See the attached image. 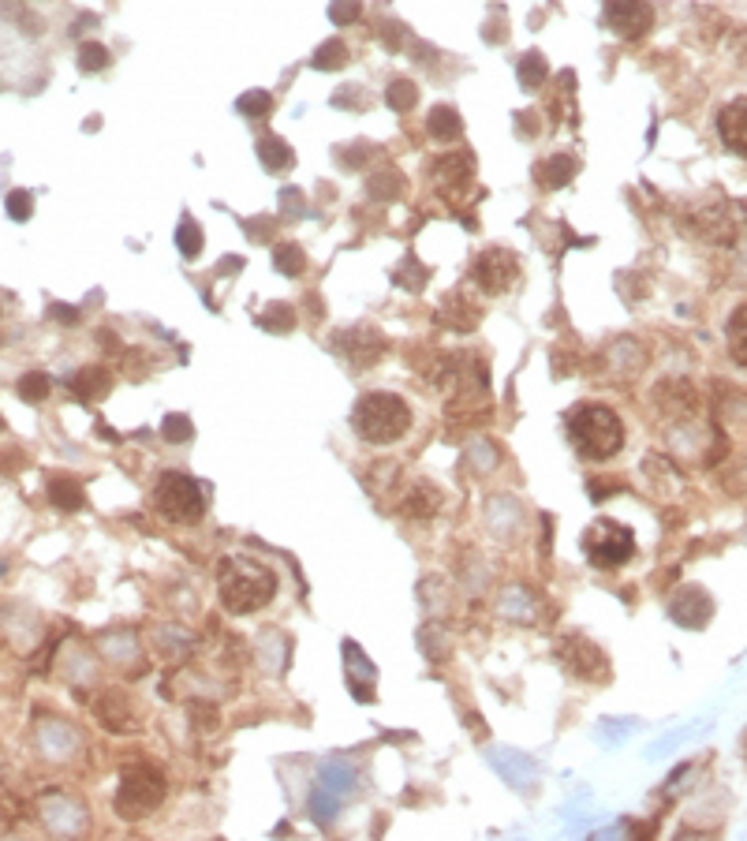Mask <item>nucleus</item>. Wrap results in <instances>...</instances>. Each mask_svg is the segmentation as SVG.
<instances>
[{
  "mask_svg": "<svg viewBox=\"0 0 747 841\" xmlns=\"http://www.w3.org/2000/svg\"><path fill=\"white\" fill-rule=\"evenodd\" d=\"M568 438L579 457L602 464L624 449V423L606 404H579L576 412L568 415Z\"/></svg>",
  "mask_w": 747,
  "mask_h": 841,
  "instance_id": "1",
  "label": "nucleus"
},
{
  "mask_svg": "<svg viewBox=\"0 0 747 841\" xmlns=\"http://www.w3.org/2000/svg\"><path fill=\"white\" fill-rule=\"evenodd\" d=\"M217 595H221V606L228 613H254L277 595V576L258 561L228 557V561H221Z\"/></svg>",
  "mask_w": 747,
  "mask_h": 841,
  "instance_id": "2",
  "label": "nucleus"
},
{
  "mask_svg": "<svg viewBox=\"0 0 747 841\" xmlns=\"http://www.w3.org/2000/svg\"><path fill=\"white\" fill-rule=\"evenodd\" d=\"M352 427L363 442L393 445L408 434L411 408L404 404V397H396V393H367V397L355 404Z\"/></svg>",
  "mask_w": 747,
  "mask_h": 841,
  "instance_id": "3",
  "label": "nucleus"
},
{
  "mask_svg": "<svg viewBox=\"0 0 747 841\" xmlns=\"http://www.w3.org/2000/svg\"><path fill=\"white\" fill-rule=\"evenodd\" d=\"M583 554L594 569H621L624 561L635 557V535L628 524L621 520H594L591 528L583 531Z\"/></svg>",
  "mask_w": 747,
  "mask_h": 841,
  "instance_id": "4",
  "label": "nucleus"
},
{
  "mask_svg": "<svg viewBox=\"0 0 747 841\" xmlns=\"http://www.w3.org/2000/svg\"><path fill=\"white\" fill-rule=\"evenodd\" d=\"M154 509L169 524H198L206 513V498L195 479H187L180 471H165L154 486Z\"/></svg>",
  "mask_w": 747,
  "mask_h": 841,
  "instance_id": "5",
  "label": "nucleus"
},
{
  "mask_svg": "<svg viewBox=\"0 0 747 841\" xmlns=\"http://www.w3.org/2000/svg\"><path fill=\"white\" fill-rule=\"evenodd\" d=\"M161 800H165V778H161V770L146 767V763L124 770L120 793H116V808H120L124 819H142V815H150Z\"/></svg>",
  "mask_w": 747,
  "mask_h": 841,
  "instance_id": "6",
  "label": "nucleus"
},
{
  "mask_svg": "<svg viewBox=\"0 0 747 841\" xmlns=\"http://www.w3.org/2000/svg\"><path fill=\"white\" fill-rule=\"evenodd\" d=\"M471 277L479 281V288L486 296H501V292H508V288L516 285V277H520V258L512 255V251H505V247H490V251H482V255L475 258Z\"/></svg>",
  "mask_w": 747,
  "mask_h": 841,
  "instance_id": "7",
  "label": "nucleus"
},
{
  "mask_svg": "<svg viewBox=\"0 0 747 841\" xmlns=\"http://www.w3.org/2000/svg\"><path fill=\"white\" fill-rule=\"evenodd\" d=\"M606 23L621 38H643L654 23L650 0H606Z\"/></svg>",
  "mask_w": 747,
  "mask_h": 841,
  "instance_id": "8",
  "label": "nucleus"
},
{
  "mask_svg": "<svg viewBox=\"0 0 747 841\" xmlns=\"http://www.w3.org/2000/svg\"><path fill=\"white\" fill-rule=\"evenodd\" d=\"M561 662L576 677H583V681H602V677H609L606 655L591 640H583V636H572V640L561 643Z\"/></svg>",
  "mask_w": 747,
  "mask_h": 841,
  "instance_id": "9",
  "label": "nucleus"
},
{
  "mask_svg": "<svg viewBox=\"0 0 747 841\" xmlns=\"http://www.w3.org/2000/svg\"><path fill=\"white\" fill-rule=\"evenodd\" d=\"M669 613H673V621H677L680 628H703L706 621H710V613H714V602H710V595H706L703 587H680L677 595H673V602H669Z\"/></svg>",
  "mask_w": 747,
  "mask_h": 841,
  "instance_id": "10",
  "label": "nucleus"
},
{
  "mask_svg": "<svg viewBox=\"0 0 747 841\" xmlns=\"http://www.w3.org/2000/svg\"><path fill=\"white\" fill-rule=\"evenodd\" d=\"M718 135H721V143H725V150L747 157V98H736L721 109Z\"/></svg>",
  "mask_w": 747,
  "mask_h": 841,
  "instance_id": "11",
  "label": "nucleus"
},
{
  "mask_svg": "<svg viewBox=\"0 0 747 841\" xmlns=\"http://www.w3.org/2000/svg\"><path fill=\"white\" fill-rule=\"evenodd\" d=\"M45 490H49L53 509H60V513H79L83 509V486L75 483L71 475H49Z\"/></svg>",
  "mask_w": 747,
  "mask_h": 841,
  "instance_id": "12",
  "label": "nucleus"
},
{
  "mask_svg": "<svg viewBox=\"0 0 747 841\" xmlns=\"http://www.w3.org/2000/svg\"><path fill=\"white\" fill-rule=\"evenodd\" d=\"M426 128H430V135H434V139H441V143H452V139H460V135H464V120H460V113H456L452 105H437V109H430V120H426Z\"/></svg>",
  "mask_w": 747,
  "mask_h": 841,
  "instance_id": "13",
  "label": "nucleus"
},
{
  "mask_svg": "<svg viewBox=\"0 0 747 841\" xmlns=\"http://www.w3.org/2000/svg\"><path fill=\"white\" fill-rule=\"evenodd\" d=\"M101 393H109V374H105V367H86V371H79L71 378V397L75 400H94Z\"/></svg>",
  "mask_w": 747,
  "mask_h": 841,
  "instance_id": "14",
  "label": "nucleus"
},
{
  "mask_svg": "<svg viewBox=\"0 0 747 841\" xmlns=\"http://www.w3.org/2000/svg\"><path fill=\"white\" fill-rule=\"evenodd\" d=\"M258 161L266 165L269 172H281V169H292V146L284 143V139H277V135H266V139H258Z\"/></svg>",
  "mask_w": 747,
  "mask_h": 841,
  "instance_id": "15",
  "label": "nucleus"
},
{
  "mask_svg": "<svg viewBox=\"0 0 747 841\" xmlns=\"http://www.w3.org/2000/svg\"><path fill=\"white\" fill-rule=\"evenodd\" d=\"M725 337H729V356H733V363L747 371V303L733 311Z\"/></svg>",
  "mask_w": 747,
  "mask_h": 841,
  "instance_id": "16",
  "label": "nucleus"
},
{
  "mask_svg": "<svg viewBox=\"0 0 747 841\" xmlns=\"http://www.w3.org/2000/svg\"><path fill=\"white\" fill-rule=\"evenodd\" d=\"M437 505H441V490H437V486H430V483H419L408 494V498L400 501V513H408V516H434Z\"/></svg>",
  "mask_w": 747,
  "mask_h": 841,
  "instance_id": "17",
  "label": "nucleus"
},
{
  "mask_svg": "<svg viewBox=\"0 0 747 841\" xmlns=\"http://www.w3.org/2000/svg\"><path fill=\"white\" fill-rule=\"evenodd\" d=\"M538 176H542V184L546 187H564L572 176H576V157L568 154H553L542 169H538Z\"/></svg>",
  "mask_w": 747,
  "mask_h": 841,
  "instance_id": "18",
  "label": "nucleus"
},
{
  "mask_svg": "<svg viewBox=\"0 0 747 841\" xmlns=\"http://www.w3.org/2000/svg\"><path fill=\"white\" fill-rule=\"evenodd\" d=\"M273 266H277V270H281V273H288V277H299V273L307 270V255L299 251L296 243H288V240H284L281 247L273 251Z\"/></svg>",
  "mask_w": 747,
  "mask_h": 841,
  "instance_id": "19",
  "label": "nucleus"
},
{
  "mask_svg": "<svg viewBox=\"0 0 747 841\" xmlns=\"http://www.w3.org/2000/svg\"><path fill=\"white\" fill-rule=\"evenodd\" d=\"M385 101L393 105V113H408V109H415V101H419V90H415V83H411V79H393V83H389V94H385Z\"/></svg>",
  "mask_w": 747,
  "mask_h": 841,
  "instance_id": "20",
  "label": "nucleus"
},
{
  "mask_svg": "<svg viewBox=\"0 0 747 841\" xmlns=\"http://www.w3.org/2000/svg\"><path fill=\"white\" fill-rule=\"evenodd\" d=\"M176 247H180V255L184 258L202 255V225H195L191 217H184L180 229H176Z\"/></svg>",
  "mask_w": 747,
  "mask_h": 841,
  "instance_id": "21",
  "label": "nucleus"
},
{
  "mask_svg": "<svg viewBox=\"0 0 747 841\" xmlns=\"http://www.w3.org/2000/svg\"><path fill=\"white\" fill-rule=\"evenodd\" d=\"M546 75H550V64L542 60V53H527V57L520 60V83L527 86V90H538V86L546 83Z\"/></svg>",
  "mask_w": 747,
  "mask_h": 841,
  "instance_id": "22",
  "label": "nucleus"
},
{
  "mask_svg": "<svg viewBox=\"0 0 747 841\" xmlns=\"http://www.w3.org/2000/svg\"><path fill=\"white\" fill-rule=\"evenodd\" d=\"M318 72H333V68H344L348 64V49H344V42L340 38H333V42H325L318 53H314L311 60Z\"/></svg>",
  "mask_w": 747,
  "mask_h": 841,
  "instance_id": "23",
  "label": "nucleus"
},
{
  "mask_svg": "<svg viewBox=\"0 0 747 841\" xmlns=\"http://www.w3.org/2000/svg\"><path fill=\"white\" fill-rule=\"evenodd\" d=\"M15 393L27 400V404H42L45 397H49V378H45L42 371H30L19 378V385H15Z\"/></svg>",
  "mask_w": 747,
  "mask_h": 841,
  "instance_id": "24",
  "label": "nucleus"
},
{
  "mask_svg": "<svg viewBox=\"0 0 747 841\" xmlns=\"http://www.w3.org/2000/svg\"><path fill=\"white\" fill-rule=\"evenodd\" d=\"M258 322H262V329H269V333H288V329H296V311H292L288 303H273Z\"/></svg>",
  "mask_w": 747,
  "mask_h": 841,
  "instance_id": "25",
  "label": "nucleus"
},
{
  "mask_svg": "<svg viewBox=\"0 0 747 841\" xmlns=\"http://www.w3.org/2000/svg\"><path fill=\"white\" fill-rule=\"evenodd\" d=\"M109 60L113 57H109V49L101 42H86L83 49H79V68H83V72H105Z\"/></svg>",
  "mask_w": 747,
  "mask_h": 841,
  "instance_id": "26",
  "label": "nucleus"
},
{
  "mask_svg": "<svg viewBox=\"0 0 747 841\" xmlns=\"http://www.w3.org/2000/svg\"><path fill=\"white\" fill-rule=\"evenodd\" d=\"M236 109L247 116H266L269 109H273V98H269L266 90H254V94H243V98L236 101Z\"/></svg>",
  "mask_w": 747,
  "mask_h": 841,
  "instance_id": "27",
  "label": "nucleus"
},
{
  "mask_svg": "<svg viewBox=\"0 0 747 841\" xmlns=\"http://www.w3.org/2000/svg\"><path fill=\"white\" fill-rule=\"evenodd\" d=\"M359 12H363V0H333V8H329V19H333L337 27H344V23H355V19H359Z\"/></svg>",
  "mask_w": 747,
  "mask_h": 841,
  "instance_id": "28",
  "label": "nucleus"
},
{
  "mask_svg": "<svg viewBox=\"0 0 747 841\" xmlns=\"http://www.w3.org/2000/svg\"><path fill=\"white\" fill-rule=\"evenodd\" d=\"M161 434H165L169 442H187V438H191V419H187V415H169V419L161 423Z\"/></svg>",
  "mask_w": 747,
  "mask_h": 841,
  "instance_id": "29",
  "label": "nucleus"
},
{
  "mask_svg": "<svg viewBox=\"0 0 747 841\" xmlns=\"http://www.w3.org/2000/svg\"><path fill=\"white\" fill-rule=\"evenodd\" d=\"M4 206H8V217H12V221H27L30 210H34V199H30L27 191H12Z\"/></svg>",
  "mask_w": 747,
  "mask_h": 841,
  "instance_id": "30",
  "label": "nucleus"
},
{
  "mask_svg": "<svg viewBox=\"0 0 747 841\" xmlns=\"http://www.w3.org/2000/svg\"><path fill=\"white\" fill-rule=\"evenodd\" d=\"M49 314H53V318H60V322H75V318H79V311H71V307H60V303H53V307H49Z\"/></svg>",
  "mask_w": 747,
  "mask_h": 841,
  "instance_id": "31",
  "label": "nucleus"
}]
</instances>
